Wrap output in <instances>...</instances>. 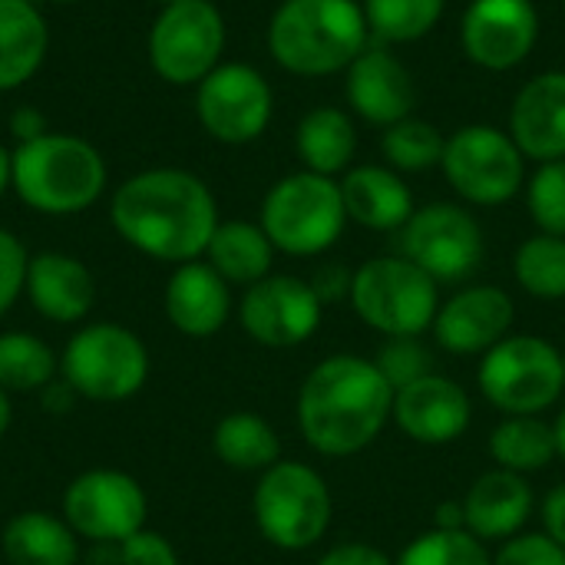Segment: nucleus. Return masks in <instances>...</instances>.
<instances>
[{
    "label": "nucleus",
    "instance_id": "obj_1",
    "mask_svg": "<svg viewBox=\"0 0 565 565\" xmlns=\"http://www.w3.org/2000/svg\"><path fill=\"white\" fill-rule=\"evenodd\" d=\"M109 222L146 258L185 265L205 258L218 228L212 189L189 169H146L126 179L109 202Z\"/></svg>",
    "mask_w": 565,
    "mask_h": 565
},
{
    "label": "nucleus",
    "instance_id": "obj_2",
    "mask_svg": "<svg viewBox=\"0 0 565 565\" xmlns=\"http://www.w3.org/2000/svg\"><path fill=\"white\" fill-rule=\"evenodd\" d=\"M391 411L394 387L377 364L361 354H331L318 361L295 401V420L305 444L328 460L364 454L391 424Z\"/></svg>",
    "mask_w": 565,
    "mask_h": 565
},
{
    "label": "nucleus",
    "instance_id": "obj_3",
    "mask_svg": "<svg viewBox=\"0 0 565 565\" xmlns=\"http://www.w3.org/2000/svg\"><path fill=\"white\" fill-rule=\"evenodd\" d=\"M371 46L358 0H281L268 20V53L295 76L344 73Z\"/></svg>",
    "mask_w": 565,
    "mask_h": 565
},
{
    "label": "nucleus",
    "instance_id": "obj_4",
    "mask_svg": "<svg viewBox=\"0 0 565 565\" xmlns=\"http://www.w3.org/2000/svg\"><path fill=\"white\" fill-rule=\"evenodd\" d=\"M106 162L79 136L43 132L13 149V192L40 215H76L99 202Z\"/></svg>",
    "mask_w": 565,
    "mask_h": 565
},
{
    "label": "nucleus",
    "instance_id": "obj_5",
    "mask_svg": "<svg viewBox=\"0 0 565 565\" xmlns=\"http://www.w3.org/2000/svg\"><path fill=\"white\" fill-rule=\"evenodd\" d=\"M255 526L281 553L315 550L334 523L328 480L301 460H278L258 477L252 493Z\"/></svg>",
    "mask_w": 565,
    "mask_h": 565
},
{
    "label": "nucleus",
    "instance_id": "obj_6",
    "mask_svg": "<svg viewBox=\"0 0 565 565\" xmlns=\"http://www.w3.org/2000/svg\"><path fill=\"white\" fill-rule=\"evenodd\" d=\"M258 225L271 238L275 252L291 258H315L328 252L348 225L341 182L308 169L278 179L262 202Z\"/></svg>",
    "mask_w": 565,
    "mask_h": 565
},
{
    "label": "nucleus",
    "instance_id": "obj_7",
    "mask_svg": "<svg viewBox=\"0 0 565 565\" xmlns=\"http://www.w3.org/2000/svg\"><path fill=\"white\" fill-rule=\"evenodd\" d=\"M477 387L503 417H543L565 394L563 351L540 334H510L480 358Z\"/></svg>",
    "mask_w": 565,
    "mask_h": 565
},
{
    "label": "nucleus",
    "instance_id": "obj_8",
    "mask_svg": "<svg viewBox=\"0 0 565 565\" xmlns=\"http://www.w3.org/2000/svg\"><path fill=\"white\" fill-rule=\"evenodd\" d=\"M354 315L384 338H420L434 328L440 285L404 255L367 258L351 281Z\"/></svg>",
    "mask_w": 565,
    "mask_h": 565
},
{
    "label": "nucleus",
    "instance_id": "obj_9",
    "mask_svg": "<svg viewBox=\"0 0 565 565\" xmlns=\"http://www.w3.org/2000/svg\"><path fill=\"white\" fill-rule=\"evenodd\" d=\"M63 384L96 404L136 397L149 381V351L139 334L116 321L79 328L60 354Z\"/></svg>",
    "mask_w": 565,
    "mask_h": 565
},
{
    "label": "nucleus",
    "instance_id": "obj_10",
    "mask_svg": "<svg viewBox=\"0 0 565 565\" xmlns=\"http://www.w3.org/2000/svg\"><path fill=\"white\" fill-rule=\"evenodd\" d=\"M440 169L450 189L463 202L480 209L507 205L526 185V156L520 152L513 136L483 122L463 126L447 136Z\"/></svg>",
    "mask_w": 565,
    "mask_h": 565
},
{
    "label": "nucleus",
    "instance_id": "obj_11",
    "mask_svg": "<svg viewBox=\"0 0 565 565\" xmlns=\"http://www.w3.org/2000/svg\"><path fill=\"white\" fill-rule=\"evenodd\" d=\"M225 50V17L212 0H175L149 30V63L172 86H199Z\"/></svg>",
    "mask_w": 565,
    "mask_h": 565
},
{
    "label": "nucleus",
    "instance_id": "obj_12",
    "mask_svg": "<svg viewBox=\"0 0 565 565\" xmlns=\"http://www.w3.org/2000/svg\"><path fill=\"white\" fill-rule=\"evenodd\" d=\"M401 255L427 271L437 285H460L480 271L487 238L470 209L457 202H430L414 209L401 228Z\"/></svg>",
    "mask_w": 565,
    "mask_h": 565
},
{
    "label": "nucleus",
    "instance_id": "obj_13",
    "mask_svg": "<svg viewBox=\"0 0 565 565\" xmlns=\"http://www.w3.org/2000/svg\"><path fill=\"white\" fill-rule=\"evenodd\" d=\"M271 113V83L248 63H218L195 86V116L202 129L225 146L255 142L268 129Z\"/></svg>",
    "mask_w": 565,
    "mask_h": 565
},
{
    "label": "nucleus",
    "instance_id": "obj_14",
    "mask_svg": "<svg viewBox=\"0 0 565 565\" xmlns=\"http://www.w3.org/2000/svg\"><path fill=\"white\" fill-rule=\"evenodd\" d=\"M149 500L136 477L122 470H86L63 493V520L79 540L122 543L146 530Z\"/></svg>",
    "mask_w": 565,
    "mask_h": 565
},
{
    "label": "nucleus",
    "instance_id": "obj_15",
    "mask_svg": "<svg viewBox=\"0 0 565 565\" xmlns=\"http://www.w3.org/2000/svg\"><path fill=\"white\" fill-rule=\"evenodd\" d=\"M324 305L315 295L311 281L295 275H268L245 288L238 301V324L242 331L275 351L298 348L311 341L321 328Z\"/></svg>",
    "mask_w": 565,
    "mask_h": 565
},
{
    "label": "nucleus",
    "instance_id": "obj_16",
    "mask_svg": "<svg viewBox=\"0 0 565 565\" xmlns=\"http://www.w3.org/2000/svg\"><path fill=\"white\" fill-rule=\"evenodd\" d=\"M540 40V10L533 0H470L460 20V46L470 63L507 73L520 66Z\"/></svg>",
    "mask_w": 565,
    "mask_h": 565
},
{
    "label": "nucleus",
    "instance_id": "obj_17",
    "mask_svg": "<svg viewBox=\"0 0 565 565\" xmlns=\"http://www.w3.org/2000/svg\"><path fill=\"white\" fill-rule=\"evenodd\" d=\"M516 305L500 285H467L440 301L434 318V341L457 358H483L513 334Z\"/></svg>",
    "mask_w": 565,
    "mask_h": 565
},
{
    "label": "nucleus",
    "instance_id": "obj_18",
    "mask_svg": "<svg viewBox=\"0 0 565 565\" xmlns=\"http://www.w3.org/2000/svg\"><path fill=\"white\" fill-rule=\"evenodd\" d=\"M391 424L420 447H447L470 430L473 401L454 377L434 371L394 391Z\"/></svg>",
    "mask_w": 565,
    "mask_h": 565
},
{
    "label": "nucleus",
    "instance_id": "obj_19",
    "mask_svg": "<svg viewBox=\"0 0 565 565\" xmlns=\"http://www.w3.org/2000/svg\"><path fill=\"white\" fill-rule=\"evenodd\" d=\"M344 96L364 122L381 129L414 116L417 106V86L407 63L384 43L367 46L344 70Z\"/></svg>",
    "mask_w": 565,
    "mask_h": 565
},
{
    "label": "nucleus",
    "instance_id": "obj_20",
    "mask_svg": "<svg viewBox=\"0 0 565 565\" xmlns=\"http://www.w3.org/2000/svg\"><path fill=\"white\" fill-rule=\"evenodd\" d=\"M507 132L526 159H565V70H546L523 83L510 106Z\"/></svg>",
    "mask_w": 565,
    "mask_h": 565
},
{
    "label": "nucleus",
    "instance_id": "obj_21",
    "mask_svg": "<svg viewBox=\"0 0 565 565\" xmlns=\"http://www.w3.org/2000/svg\"><path fill=\"white\" fill-rule=\"evenodd\" d=\"M166 318L185 338H215L232 318V285L209 262H185L166 281Z\"/></svg>",
    "mask_w": 565,
    "mask_h": 565
},
{
    "label": "nucleus",
    "instance_id": "obj_22",
    "mask_svg": "<svg viewBox=\"0 0 565 565\" xmlns=\"http://www.w3.org/2000/svg\"><path fill=\"white\" fill-rule=\"evenodd\" d=\"M460 503H463L467 530L490 546L523 533V526L536 510V493L526 477L493 467L470 483Z\"/></svg>",
    "mask_w": 565,
    "mask_h": 565
},
{
    "label": "nucleus",
    "instance_id": "obj_23",
    "mask_svg": "<svg viewBox=\"0 0 565 565\" xmlns=\"http://www.w3.org/2000/svg\"><path fill=\"white\" fill-rule=\"evenodd\" d=\"M26 298L40 318L56 324L83 321L96 305V278L93 271L63 252H40L30 255L26 265Z\"/></svg>",
    "mask_w": 565,
    "mask_h": 565
},
{
    "label": "nucleus",
    "instance_id": "obj_24",
    "mask_svg": "<svg viewBox=\"0 0 565 565\" xmlns=\"http://www.w3.org/2000/svg\"><path fill=\"white\" fill-rule=\"evenodd\" d=\"M348 222L367 232H401L414 215V192L391 166H354L341 175Z\"/></svg>",
    "mask_w": 565,
    "mask_h": 565
},
{
    "label": "nucleus",
    "instance_id": "obj_25",
    "mask_svg": "<svg viewBox=\"0 0 565 565\" xmlns=\"http://www.w3.org/2000/svg\"><path fill=\"white\" fill-rule=\"evenodd\" d=\"M50 50V26L33 0H0V93L36 76Z\"/></svg>",
    "mask_w": 565,
    "mask_h": 565
},
{
    "label": "nucleus",
    "instance_id": "obj_26",
    "mask_svg": "<svg viewBox=\"0 0 565 565\" xmlns=\"http://www.w3.org/2000/svg\"><path fill=\"white\" fill-rule=\"evenodd\" d=\"M0 550L7 565H76L79 563V536L70 530L63 516H50L43 510L17 513L0 536Z\"/></svg>",
    "mask_w": 565,
    "mask_h": 565
},
{
    "label": "nucleus",
    "instance_id": "obj_27",
    "mask_svg": "<svg viewBox=\"0 0 565 565\" xmlns=\"http://www.w3.org/2000/svg\"><path fill=\"white\" fill-rule=\"evenodd\" d=\"M295 152L308 172L331 175V179L338 172H348L358 152L354 119L338 106H318L305 113L295 129Z\"/></svg>",
    "mask_w": 565,
    "mask_h": 565
},
{
    "label": "nucleus",
    "instance_id": "obj_28",
    "mask_svg": "<svg viewBox=\"0 0 565 565\" xmlns=\"http://www.w3.org/2000/svg\"><path fill=\"white\" fill-rule=\"evenodd\" d=\"M205 262L228 281V285H242L252 288L255 281L271 275V262H275V245L265 235V228L258 222H245V218H232V222H218L209 248H205Z\"/></svg>",
    "mask_w": 565,
    "mask_h": 565
},
{
    "label": "nucleus",
    "instance_id": "obj_29",
    "mask_svg": "<svg viewBox=\"0 0 565 565\" xmlns=\"http://www.w3.org/2000/svg\"><path fill=\"white\" fill-rule=\"evenodd\" d=\"M212 450L225 467L238 473H265L281 460V437L265 417L235 411L215 424Z\"/></svg>",
    "mask_w": 565,
    "mask_h": 565
},
{
    "label": "nucleus",
    "instance_id": "obj_30",
    "mask_svg": "<svg viewBox=\"0 0 565 565\" xmlns=\"http://www.w3.org/2000/svg\"><path fill=\"white\" fill-rule=\"evenodd\" d=\"M490 457L500 470L520 477L546 470L559 460L553 424L543 417H503L490 434Z\"/></svg>",
    "mask_w": 565,
    "mask_h": 565
},
{
    "label": "nucleus",
    "instance_id": "obj_31",
    "mask_svg": "<svg viewBox=\"0 0 565 565\" xmlns=\"http://www.w3.org/2000/svg\"><path fill=\"white\" fill-rule=\"evenodd\" d=\"M60 371L56 351L26 331L0 334V387L7 394H33L53 384Z\"/></svg>",
    "mask_w": 565,
    "mask_h": 565
},
{
    "label": "nucleus",
    "instance_id": "obj_32",
    "mask_svg": "<svg viewBox=\"0 0 565 565\" xmlns=\"http://www.w3.org/2000/svg\"><path fill=\"white\" fill-rule=\"evenodd\" d=\"M516 285L540 301L565 298V238L536 232L513 255Z\"/></svg>",
    "mask_w": 565,
    "mask_h": 565
},
{
    "label": "nucleus",
    "instance_id": "obj_33",
    "mask_svg": "<svg viewBox=\"0 0 565 565\" xmlns=\"http://www.w3.org/2000/svg\"><path fill=\"white\" fill-rule=\"evenodd\" d=\"M367 30L377 43H414L427 36L444 10L447 0H364Z\"/></svg>",
    "mask_w": 565,
    "mask_h": 565
},
{
    "label": "nucleus",
    "instance_id": "obj_34",
    "mask_svg": "<svg viewBox=\"0 0 565 565\" xmlns=\"http://www.w3.org/2000/svg\"><path fill=\"white\" fill-rule=\"evenodd\" d=\"M444 146H447V136L420 116H407V119L387 126L384 139H381L384 159L397 172H427V169L440 166Z\"/></svg>",
    "mask_w": 565,
    "mask_h": 565
},
{
    "label": "nucleus",
    "instance_id": "obj_35",
    "mask_svg": "<svg viewBox=\"0 0 565 565\" xmlns=\"http://www.w3.org/2000/svg\"><path fill=\"white\" fill-rule=\"evenodd\" d=\"M394 565H493L483 540L470 530H427L411 540Z\"/></svg>",
    "mask_w": 565,
    "mask_h": 565
},
{
    "label": "nucleus",
    "instance_id": "obj_36",
    "mask_svg": "<svg viewBox=\"0 0 565 565\" xmlns=\"http://www.w3.org/2000/svg\"><path fill=\"white\" fill-rule=\"evenodd\" d=\"M526 209L540 232L565 238V159L540 162L526 182Z\"/></svg>",
    "mask_w": 565,
    "mask_h": 565
},
{
    "label": "nucleus",
    "instance_id": "obj_37",
    "mask_svg": "<svg viewBox=\"0 0 565 565\" xmlns=\"http://www.w3.org/2000/svg\"><path fill=\"white\" fill-rule=\"evenodd\" d=\"M371 361L394 391L434 374V351L420 338H387Z\"/></svg>",
    "mask_w": 565,
    "mask_h": 565
},
{
    "label": "nucleus",
    "instance_id": "obj_38",
    "mask_svg": "<svg viewBox=\"0 0 565 565\" xmlns=\"http://www.w3.org/2000/svg\"><path fill=\"white\" fill-rule=\"evenodd\" d=\"M26 265H30V255H26L23 242L13 232L0 228V318L23 295V288H26Z\"/></svg>",
    "mask_w": 565,
    "mask_h": 565
},
{
    "label": "nucleus",
    "instance_id": "obj_39",
    "mask_svg": "<svg viewBox=\"0 0 565 565\" xmlns=\"http://www.w3.org/2000/svg\"><path fill=\"white\" fill-rule=\"evenodd\" d=\"M493 565H565V550H559L546 533H520L500 543Z\"/></svg>",
    "mask_w": 565,
    "mask_h": 565
},
{
    "label": "nucleus",
    "instance_id": "obj_40",
    "mask_svg": "<svg viewBox=\"0 0 565 565\" xmlns=\"http://www.w3.org/2000/svg\"><path fill=\"white\" fill-rule=\"evenodd\" d=\"M119 565H179V553L162 533L139 530L119 543Z\"/></svg>",
    "mask_w": 565,
    "mask_h": 565
},
{
    "label": "nucleus",
    "instance_id": "obj_41",
    "mask_svg": "<svg viewBox=\"0 0 565 565\" xmlns=\"http://www.w3.org/2000/svg\"><path fill=\"white\" fill-rule=\"evenodd\" d=\"M351 281H354V271L341 262H328L315 271L311 278V288L315 295L321 298V305H338V301H348L351 298Z\"/></svg>",
    "mask_w": 565,
    "mask_h": 565
},
{
    "label": "nucleus",
    "instance_id": "obj_42",
    "mask_svg": "<svg viewBox=\"0 0 565 565\" xmlns=\"http://www.w3.org/2000/svg\"><path fill=\"white\" fill-rule=\"evenodd\" d=\"M315 565H394V559L374 543L351 540V543H338L328 553H321Z\"/></svg>",
    "mask_w": 565,
    "mask_h": 565
},
{
    "label": "nucleus",
    "instance_id": "obj_43",
    "mask_svg": "<svg viewBox=\"0 0 565 565\" xmlns=\"http://www.w3.org/2000/svg\"><path fill=\"white\" fill-rule=\"evenodd\" d=\"M540 520H543V533L565 550V483H556L543 503H540Z\"/></svg>",
    "mask_w": 565,
    "mask_h": 565
},
{
    "label": "nucleus",
    "instance_id": "obj_44",
    "mask_svg": "<svg viewBox=\"0 0 565 565\" xmlns=\"http://www.w3.org/2000/svg\"><path fill=\"white\" fill-rule=\"evenodd\" d=\"M10 132H13L20 142H30V139H40V136L50 132V129H46V119H43L40 109L20 106V109H13V116H10Z\"/></svg>",
    "mask_w": 565,
    "mask_h": 565
},
{
    "label": "nucleus",
    "instance_id": "obj_45",
    "mask_svg": "<svg viewBox=\"0 0 565 565\" xmlns=\"http://www.w3.org/2000/svg\"><path fill=\"white\" fill-rule=\"evenodd\" d=\"M434 530H467V516H463V503L460 500H447L434 510Z\"/></svg>",
    "mask_w": 565,
    "mask_h": 565
},
{
    "label": "nucleus",
    "instance_id": "obj_46",
    "mask_svg": "<svg viewBox=\"0 0 565 565\" xmlns=\"http://www.w3.org/2000/svg\"><path fill=\"white\" fill-rule=\"evenodd\" d=\"M7 189H13V152L0 146V199Z\"/></svg>",
    "mask_w": 565,
    "mask_h": 565
},
{
    "label": "nucleus",
    "instance_id": "obj_47",
    "mask_svg": "<svg viewBox=\"0 0 565 565\" xmlns=\"http://www.w3.org/2000/svg\"><path fill=\"white\" fill-rule=\"evenodd\" d=\"M10 420H13V407H10V394L0 387V440L7 437L10 430Z\"/></svg>",
    "mask_w": 565,
    "mask_h": 565
},
{
    "label": "nucleus",
    "instance_id": "obj_48",
    "mask_svg": "<svg viewBox=\"0 0 565 565\" xmlns=\"http://www.w3.org/2000/svg\"><path fill=\"white\" fill-rule=\"evenodd\" d=\"M553 434H556V454H559V460L565 463V407L556 414V420H553Z\"/></svg>",
    "mask_w": 565,
    "mask_h": 565
},
{
    "label": "nucleus",
    "instance_id": "obj_49",
    "mask_svg": "<svg viewBox=\"0 0 565 565\" xmlns=\"http://www.w3.org/2000/svg\"><path fill=\"white\" fill-rule=\"evenodd\" d=\"M159 7H169V3H175V0H156Z\"/></svg>",
    "mask_w": 565,
    "mask_h": 565
},
{
    "label": "nucleus",
    "instance_id": "obj_50",
    "mask_svg": "<svg viewBox=\"0 0 565 565\" xmlns=\"http://www.w3.org/2000/svg\"><path fill=\"white\" fill-rule=\"evenodd\" d=\"M53 3H73V0H53Z\"/></svg>",
    "mask_w": 565,
    "mask_h": 565
},
{
    "label": "nucleus",
    "instance_id": "obj_51",
    "mask_svg": "<svg viewBox=\"0 0 565 565\" xmlns=\"http://www.w3.org/2000/svg\"><path fill=\"white\" fill-rule=\"evenodd\" d=\"M563 364H565V351H563Z\"/></svg>",
    "mask_w": 565,
    "mask_h": 565
},
{
    "label": "nucleus",
    "instance_id": "obj_52",
    "mask_svg": "<svg viewBox=\"0 0 565 565\" xmlns=\"http://www.w3.org/2000/svg\"><path fill=\"white\" fill-rule=\"evenodd\" d=\"M33 3H36V0H33Z\"/></svg>",
    "mask_w": 565,
    "mask_h": 565
}]
</instances>
